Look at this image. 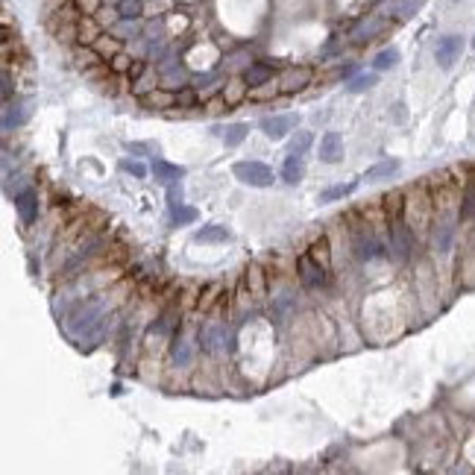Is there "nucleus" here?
<instances>
[{
	"label": "nucleus",
	"instance_id": "obj_23",
	"mask_svg": "<svg viewBox=\"0 0 475 475\" xmlns=\"http://www.w3.org/2000/svg\"><path fill=\"white\" fill-rule=\"evenodd\" d=\"M308 83V71H300V74H288V79H285V88L288 91H296V88H303Z\"/></svg>",
	"mask_w": 475,
	"mask_h": 475
},
{
	"label": "nucleus",
	"instance_id": "obj_1",
	"mask_svg": "<svg viewBox=\"0 0 475 475\" xmlns=\"http://www.w3.org/2000/svg\"><path fill=\"white\" fill-rule=\"evenodd\" d=\"M232 173L238 182H244L250 188H267L273 185V170L262 162H235L232 165Z\"/></svg>",
	"mask_w": 475,
	"mask_h": 475
},
{
	"label": "nucleus",
	"instance_id": "obj_18",
	"mask_svg": "<svg viewBox=\"0 0 475 475\" xmlns=\"http://www.w3.org/2000/svg\"><path fill=\"white\" fill-rule=\"evenodd\" d=\"M355 188H358V182H346V185H334V188H329V191H323V194H320V203H332V200H341V197L352 194Z\"/></svg>",
	"mask_w": 475,
	"mask_h": 475
},
{
	"label": "nucleus",
	"instance_id": "obj_19",
	"mask_svg": "<svg viewBox=\"0 0 475 475\" xmlns=\"http://www.w3.org/2000/svg\"><path fill=\"white\" fill-rule=\"evenodd\" d=\"M449 241H452V226H449V223H440L438 232H434V244H438L440 252H446V250H449Z\"/></svg>",
	"mask_w": 475,
	"mask_h": 475
},
{
	"label": "nucleus",
	"instance_id": "obj_20",
	"mask_svg": "<svg viewBox=\"0 0 475 475\" xmlns=\"http://www.w3.org/2000/svg\"><path fill=\"white\" fill-rule=\"evenodd\" d=\"M311 141H314V138H311V132H300V135H296L293 138V141H291V153H296V156H303L308 147H311Z\"/></svg>",
	"mask_w": 475,
	"mask_h": 475
},
{
	"label": "nucleus",
	"instance_id": "obj_10",
	"mask_svg": "<svg viewBox=\"0 0 475 475\" xmlns=\"http://www.w3.org/2000/svg\"><path fill=\"white\" fill-rule=\"evenodd\" d=\"M303 173H305V168H303V158L296 156V153H291L288 158H285V168H282V180L288 182V185H296L303 180Z\"/></svg>",
	"mask_w": 475,
	"mask_h": 475
},
{
	"label": "nucleus",
	"instance_id": "obj_11",
	"mask_svg": "<svg viewBox=\"0 0 475 475\" xmlns=\"http://www.w3.org/2000/svg\"><path fill=\"white\" fill-rule=\"evenodd\" d=\"M194 241H200V244H217V241H229V229H226V226H217V223H211V226H203L200 232L194 235Z\"/></svg>",
	"mask_w": 475,
	"mask_h": 475
},
{
	"label": "nucleus",
	"instance_id": "obj_13",
	"mask_svg": "<svg viewBox=\"0 0 475 475\" xmlns=\"http://www.w3.org/2000/svg\"><path fill=\"white\" fill-rule=\"evenodd\" d=\"M396 62H399V50H396V47H385L382 53H375L373 68H375V71H390Z\"/></svg>",
	"mask_w": 475,
	"mask_h": 475
},
{
	"label": "nucleus",
	"instance_id": "obj_26",
	"mask_svg": "<svg viewBox=\"0 0 475 475\" xmlns=\"http://www.w3.org/2000/svg\"><path fill=\"white\" fill-rule=\"evenodd\" d=\"M121 168H124V170H129V173H135L138 180H141V176L147 173V168H144V165H138V162H121Z\"/></svg>",
	"mask_w": 475,
	"mask_h": 475
},
{
	"label": "nucleus",
	"instance_id": "obj_9",
	"mask_svg": "<svg viewBox=\"0 0 475 475\" xmlns=\"http://www.w3.org/2000/svg\"><path fill=\"white\" fill-rule=\"evenodd\" d=\"M300 270H303V282L305 285H323L326 282V270L320 264H314L308 255H303V259H300Z\"/></svg>",
	"mask_w": 475,
	"mask_h": 475
},
{
	"label": "nucleus",
	"instance_id": "obj_28",
	"mask_svg": "<svg viewBox=\"0 0 475 475\" xmlns=\"http://www.w3.org/2000/svg\"><path fill=\"white\" fill-rule=\"evenodd\" d=\"M472 50H475V38H472Z\"/></svg>",
	"mask_w": 475,
	"mask_h": 475
},
{
	"label": "nucleus",
	"instance_id": "obj_25",
	"mask_svg": "<svg viewBox=\"0 0 475 475\" xmlns=\"http://www.w3.org/2000/svg\"><path fill=\"white\" fill-rule=\"evenodd\" d=\"M170 217H173V223H191V221H197V211L194 209H173L170 211Z\"/></svg>",
	"mask_w": 475,
	"mask_h": 475
},
{
	"label": "nucleus",
	"instance_id": "obj_6",
	"mask_svg": "<svg viewBox=\"0 0 475 475\" xmlns=\"http://www.w3.org/2000/svg\"><path fill=\"white\" fill-rule=\"evenodd\" d=\"M214 132L223 138V144L226 147H238L247 138V132H250V124H229L226 129H221V127H214Z\"/></svg>",
	"mask_w": 475,
	"mask_h": 475
},
{
	"label": "nucleus",
	"instance_id": "obj_5",
	"mask_svg": "<svg viewBox=\"0 0 475 475\" xmlns=\"http://www.w3.org/2000/svg\"><path fill=\"white\" fill-rule=\"evenodd\" d=\"M153 173H156V180L162 182V185H173V182H180L182 176H185V168L168 165V162H162V158H156V162H153Z\"/></svg>",
	"mask_w": 475,
	"mask_h": 475
},
{
	"label": "nucleus",
	"instance_id": "obj_27",
	"mask_svg": "<svg viewBox=\"0 0 475 475\" xmlns=\"http://www.w3.org/2000/svg\"><path fill=\"white\" fill-rule=\"evenodd\" d=\"M79 6H83L86 12H94L97 6H100V0H79Z\"/></svg>",
	"mask_w": 475,
	"mask_h": 475
},
{
	"label": "nucleus",
	"instance_id": "obj_4",
	"mask_svg": "<svg viewBox=\"0 0 475 475\" xmlns=\"http://www.w3.org/2000/svg\"><path fill=\"white\" fill-rule=\"evenodd\" d=\"M320 158L326 165H334V162L344 158V138L338 132H326L320 138Z\"/></svg>",
	"mask_w": 475,
	"mask_h": 475
},
{
	"label": "nucleus",
	"instance_id": "obj_22",
	"mask_svg": "<svg viewBox=\"0 0 475 475\" xmlns=\"http://www.w3.org/2000/svg\"><path fill=\"white\" fill-rule=\"evenodd\" d=\"M168 206H170V211L182 206V185H180V182L168 185Z\"/></svg>",
	"mask_w": 475,
	"mask_h": 475
},
{
	"label": "nucleus",
	"instance_id": "obj_21",
	"mask_svg": "<svg viewBox=\"0 0 475 475\" xmlns=\"http://www.w3.org/2000/svg\"><path fill=\"white\" fill-rule=\"evenodd\" d=\"M464 217H475V176L467 185V197H464Z\"/></svg>",
	"mask_w": 475,
	"mask_h": 475
},
{
	"label": "nucleus",
	"instance_id": "obj_8",
	"mask_svg": "<svg viewBox=\"0 0 475 475\" xmlns=\"http://www.w3.org/2000/svg\"><path fill=\"white\" fill-rule=\"evenodd\" d=\"M396 170H399V158H387V162L373 165V168L364 173V180H367V182H382V180H387V176H393Z\"/></svg>",
	"mask_w": 475,
	"mask_h": 475
},
{
	"label": "nucleus",
	"instance_id": "obj_16",
	"mask_svg": "<svg viewBox=\"0 0 475 475\" xmlns=\"http://www.w3.org/2000/svg\"><path fill=\"white\" fill-rule=\"evenodd\" d=\"M375 33H382V21H379V18H370V21H364L358 30L352 33V38H355V42H370Z\"/></svg>",
	"mask_w": 475,
	"mask_h": 475
},
{
	"label": "nucleus",
	"instance_id": "obj_7",
	"mask_svg": "<svg viewBox=\"0 0 475 475\" xmlns=\"http://www.w3.org/2000/svg\"><path fill=\"white\" fill-rule=\"evenodd\" d=\"M35 191H24V194H18L15 197V209H18V214H21V221L24 223H33L35 221Z\"/></svg>",
	"mask_w": 475,
	"mask_h": 475
},
{
	"label": "nucleus",
	"instance_id": "obj_15",
	"mask_svg": "<svg viewBox=\"0 0 475 475\" xmlns=\"http://www.w3.org/2000/svg\"><path fill=\"white\" fill-rule=\"evenodd\" d=\"M273 76V71L267 68V65H250V71L244 74V79H247V86H264L267 79Z\"/></svg>",
	"mask_w": 475,
	"mask_h": 475
},
{
	"label": "nucleus",
	"instance_id": "obj_17",
	"mask_svg": "<svg viewBox=\"0 0 475 475\" xmlns=\"http://www.w3.org/2000/svg\"><path fill=\"white\" fill-rule=\"evenodd\" d=\"M375 83H379V76H375V74H361V76H355L352 83L346 86V91H349V94H361V91L373 88Z\"/></svg>",
	"mask_w": 475,
	"mask_h": 475
},
{
	"label": "nucleus",
	"instance_id": "obj_14",
	"mask_svg": "<svg viewBox=\"0 0 475 475\" xmlns=\"http://www.w3.org/2000/svg\"><path fill=\"white\" fill-rule=\"evenodd\" d=\"M141 12H144L141 0H117V15L124 21H135V18H141Z\"/></svg>",
	"mask_w": 475,
	"mask_h": 475
},
{
	"label": "nucleus",
	"instance_id": "obj_24",
	"mask_svg": "<svg viewBox=\"0 0 475 475\" xmlns=\"http://www.w3.org/2000/svg\"><path fill=\"white\" fill-rule=\"evenodd\" d=\"M358 255H361V259H375V255H379V244H375L373 238L358 241Z\"/></svg>",
	"mask_w": 475,
	"mask_h": 475
},
{
	"label": "nucleus",
	"instance_id": "obj_2",
	"mask_svg": "<svg viewBox=\"0 0 475 475\" xmlns=\"http://www.w3.org/2000/svg\"><path fill=\"white\" fill-rule=\"evenodd\" d=\"M461 50H464V38L461 35H446L438 42V47H434V59H438V65L443 71H449L455 62H458Z\"/></svg>",
	"mask_w": 475,
	"mask_h": 475
},
{
	"label": "nucleus",
	"instance_id": "obj_12",
	"mask_svg": "<svg viewBox=\"0 0 475 475\" xmlns=\"http://www.w3.org/2000/svg\"><path fill=\"white\" fill-rule=\"evenodd\" d=\"M420 0H393V4H387V12L396 15V18H411L420 12Z\"/></svg>",
	"mask_w": 475,
	"mask_h": 475
},
{
	"label": "nucleus",
	"instance_id": "obj_3",
	"mask_svg": "<svg viewBox=\"0 0 475 475\" xmlns=\"http://www.w3.org/2000/svg\"><path fill=\"white\" fill-rule=\"evenodd\" d=\"M296 127V115H273L262 121V129L270 141H282V138Z\"/></svg>",
	"mask_w": 475,
	"mask_h": 475
}]
</instances>
